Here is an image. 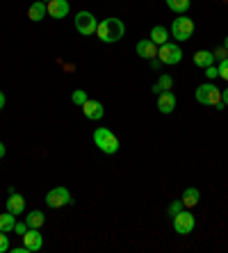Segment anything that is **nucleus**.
I'll return each mask as SVG.
<instances>
[{"label":"nucleus","mask_w":228,"mask_h":253,"mask_svg":"<svg viewBox=\"0 0 228 253\" xmlns=\"http://www.w3.org/2000/svg\"><path fill=\"white\" fill-rule=\"evenodd\" d=\"M123 35H126V25L121 18H103L96 28V37L103 43H117L123 39Z\"/></svg>","instance_id":"f257e3e1"},{"label":"nucleus","mask_w":228,"mask_h":253,"mask_svg":"<svg viewBox=\"0 0 228 253\" xmlns=\"http://www.w3.org/2000/svg\"><path fill=\"white\" fill-rule=\"evenodd\" d=\"M196 100L201 105H210V107H217V110H224V103H222V89L217 87L215 83H203L196 87L194 91Z\"/></svg>","instance_id":"f03ea898"},{"label":"nucleus","mask_w":228,"mask_h":253,"mask_svg":"<svg viewBox=\"0 0 228 253\" xmlns=\"http://www.w3.org/2000/svg\"><path fill=\"white\" fill-rule=\"evenodd\" d=\"M94 144L105 155H114L119 151V137L110 128H96L94 130Z\"/></svg>","instance_id":"7ed1b4c3"},{"label":"nucleus","mask_w":228,"mask_h":253,"mask_svg":"<svg viewBox=\"0 0 228 253\" xmlns=\"http://www.w3.org/2000/svg\"><path fill=\"white\" fill-rule=\"evenodd\" d=\"M192 35H194V21L187 18L185 14H178V18H174V23H171V37L176 42H187V39H192Z\"/></svg>","instance_id":"20e7f679"},{"label":"nucleus","mask_w":228,"mask_h":253,"mask_svg":"<svg viewBox=\"0 0 228 253\" xmlns=\"http://www.w3.org/2000/svg\"><path fill=\"white\" fill-rule=\"evenodd\" d=\"M73 23H76V30L82 37L96 35V28H98V21H96V16L91 12H78Z\"/></svg>","instance_id":"39448f33"},{"label":"nucleus","mask_w":228,"mask_h":253,"mask_svg":"<svg viewBox=\"0 0 228 253\" xmlns=\"http://www.w3.org/2000/svg\"><path fill=\"white\" fill-rule=\"evenodd\" d=\"M158 59L162 62V64H167V66H174V64H178L182 59V50H181V46L178 43H162V46L158 48Z\"/></svg>","instance_id":"423d86ee"},{"label":"nucleus","mask_w":228,"mask_h":253,"mask_svg":"<svg viewBox=\"0 0 228 253\" xmlns=\"http://www.w3.org/2000/svg\"><path fill=\"white\" fill-rule=\"evenodd\" d=\"M171 219H174V230L178 233V235H189V233L194 230V226H196V219H194L192 212H187V208L181 210L176 217H171Z\"/></svg>","instance_id":"0eeeda50"},{"label":"nucleus","mask_w":228,"mask_h":253,"mask_svg":"<svg viewBox=\"0 0 228 253\" xmlns=\"http://www.w3.org/2000/svg\"><path fill=\"white\" fill-rule=\"evenodd\" d=\"M46 206L48 208H64L71 206V192L66 187H53L50 192L46 194Z\"/></svg>","instance_id":"6e6552de"},{"label":"nucleus","mask_w":228,"mask_h":253,"mask_svg":"<svg viewBox=\"0 0 228 253\" xmlns=\"http://www.w3.org/2000/svg\"><path fill=\"white\" fill-rule=\"evenodd\" d=\"M23 244H25V249H28L30 253L41 251V247H44V237H41V228H30L28 233L23 235Z\"/></svg>","instance_id":"1a4fd4ad"},{"label":"nucleus","mask_w":228,"mask_h":253,"mask_svg":"<svg viewBox=\"0 0 228 253\" xmlns=\"http://www.w3.org/2000/svg\"><path fill=\"white\" fill-rule=\"evenodd\" d=\"M82 112H85V117H87L89 121H100V119L105 117V107H103V103H98V100L87 98V103L82 105Z\"/></svg>","instance_id":"9d476101"},{"label":"nucleus","mask_w":228,"mask_h":253,"mask_svg":"<svg viewBox=\"0 0 228 253\" xmlns=\"http://www.w3.org/2000/svg\"><path fill=\"white\" fill-rule=\"evenodd\" d=\"M46 7H48V16L50 18H66L71 12L69 0H50V2H46Z\"/></svg>","instance_id":"9b49d317"},{"label":"nucleus","mask_w":228,"mask_h":253,"mask_svg":"<svg viewBox=\"0 0 228 253\" xmlns=\"http://www.w3.org/2000/svg\"><path fill=\"white\" fill-rule=\"evenodd\" d=\"M176 96H174V91H160L158 94V110L162 114H171L176 110Z\"/></svg>","instance_id":"f8f14e48"},{"label":"nucleus","mask_w":228,"mask_h":253,"mask_svg":"<svg viewBox=\"0 0 228 253\" xmlns=\"http://www.w3.org/2000/svg\"><path fill=\"white\" fill-rule=\"evenodd\" d=\"M137 55L144 59H153V57H158V46L151 42V39H141V42H137Z\"/></svg>","instance_id":"ddd939ff"},{"label":"nucleus","mask_w":228,"mask_h":253,"mask_svg":"<svg viewBox=\"0 0 228 253\" xmlns=\"http://www.w3.org/2000/svg\"><path fill=\"white\" fill-rule=\"evenodd\" d=\"M25 203H28V201H25L21 194H9V199L5 201L7 212H12V214H16V217H18V214H23Z\"/></svg>","instance_id":"4468645a"},{"label":"nucleus","mask_w":228,"mask_h":253,"mask_svg":"<svg viewBox=\"0 0 228 253\" xmlns=\"http://www.w3.org/2000/svg\"><path fill=\"white\" fill-rule=\"evenodd\" d=\"M46 14H48V7H46V2H41V0L32 2V5H30V9H28V18L32 21V23H39Z\"/></svg>","instance_id":"2eb2a0df"},{"label":"nucleus","mask_w":228,"mask_h":253,"mask_svg":"<svg viewBox=\"0 0 228 253\" xmlns=\"http://www.w3.org/2000/svg\"><path fill=\"white\" fill-rule=\"evenodd\" d=\"M194 64L199 66V69H208V66L215 64V53H210V50H196L194 53Z\"/></svg>","instance_id":"dca6fc26"},{"label":"nucleus","mask_w":228,"mask_h":253,"mask_svg":"<svg viewBox=\"0 0 228 253\" xmlns=\"http://www.w3.org/2000/svg\"><path fill=\"white\" fill-rule=\"evenodd\" d=\"M199 199H201V192H199V189H196V187H187L185 192H182V199L181 201H182V206L189 210V208H194L196 203H199Z\"/></svg>","instance_id":"f3484780"},{"label":"nucleus","mask_w":228,"mask_h":253,"mask_svg":"<svg viewBox=\"0 0 228 253\" xmlns=\"http://www.w3.org/2000/svg\"><path fill=\"white\" fill-rule=\"evenodd\" d=\"M151 42L155 43V46L167 43V42H169V30L164 28V25H155V28L151 30Z\"/></svg>","instance_id":"a211bd4d"},{"label":"nucleus","mask_w":228,"mask_h":253,"mask_svg":"<svg viewBox=\"0 0 228 253\" xmlns=\"http://www.w3.org/2000/svg\"><path fill=\"white\" fill-rule=\"evenodd\" d=\"M171 87H174V78L169 76V73H162L160 76V80L155 84H153V94H160V91H171Z\"/></svg>","instance_id":"6ab92c4d"},{"label":"nucleus","mask_w":228,"mask_h":253,"mask_svg":"<svg viewBox=\"0 0 228 253\" xmlns=\"http://www.w3.org/2000/svg\"><path fill=\"white\" fill-rule=\"evenodd\" d=\"M14 226H16V214L2 212V214H0V230H2V233H9V230H14Z\"/></svg>","instance_id":"aec40b11"},{"label":"nucleus","mask_w":228,"mask_h":253,"mask_svg":"<svg viewBox=\"0 0 228 253\" xmlns=\"http://www.w3.org/2000/svg\"><path fill=\"white\" fill-rule=\"evenodd\" d=\"M25 221H28L30 228H41V226H44V221H46V217H44V212H41V210H32V212H28Z\"/></svg>","instance_id":"412c9836"},{"label":"nucleus","mask_w":228,"mask_h":253,"mask_svg":"<svg viewBox=\"0 0 228 253\" xmlns=\"http://www.w3.org/2000/svg\"><path fill=\"white\" fill-rule=\"evenodd\" d=\"M189 5H192V0H167V7L176 14H185L189 9Z\"/></svg>","instance_id":"4be33fe9"},{"label":"nucleus","mask_w":228,"mask_h":253,"mask_svg":"<svg viewBox=\"0 0 228 253\" xmlns=\"http://www.w3.org/2000/svg\"><path fill=\"white\" fill-rule=\"evenodd\" d=\"M87 91H82V89H76V91H73V94H71V100H73V105H85V103H87Z\"/></svg>","instance_id":"5701e85b"},{"label":"nucleus","mask_w":228,"mask_h":253,"mask_svg":"<svg viewBox=\"0 0 228 253\" xmlns=\"http://www.w3.org/2000/svg\"><path fill=\"white\" fill-rule=\"evenodd\" d=\"M181 210H185V206H182V201H174V203L169 206V210H167V214H169V217H176V214H178Z\"/></svg>","instance_id":"b1692460"},{"label":"nucleus","mask_w":228,"mask_h":253,"mask_svg":"<svg viewBox=\"0 0 228 253\" xmlns=\"http://www.w3.org/2000/svg\"><path fill=\"white\" fill-rule=\"evenodd\" d=\"M217 71H219V78H224V80H228V57H224L222 62H219V66H217Z\"/></svg>","instance_id":"393cba45"},{"label":"nucleus","mask_w":228,"mask_h":253,"mask_svg":"<svg viewBox=\"0 0 228 253\" xmlns=\"http://www.w3.org/2000/svg\"><path fill=\"white\" fill-rule=\"evenodd\" d=\"M9 237H7V233H2V230H0V253H7L9 251Z\"/></svg>","instance_id":"a878e982"},{"label":"nucleus","mask_w":228,"mask_h":253,"mask_svg":"<svg viewBox=\"0 0 228 253\" xmlns=\"http://www.w3.org/2000/svg\"><path fill=\"white\" fill-rule=\"evenodd\" d=\"M14 230H16L18 235L23 237V235H25V233H28V230H30V226H28V221H16V226H14Z\"/></svg>","instance_id":"bb28decb"},{"label":"nucleus","mask_w":228,"mask_h":253,"mask_svg":"<svg viewBox=\"0 0 228 253\" xmlns=\"http://www.w3.org/2000/svg\"><path fill=\"white\" fill-rule=\"evenodd\" d=\"M205 76L210 78V80H215L217 76H219V71H217V66L212 64V66H208V69H205Z\"/></svg>","instance_id":"cd10ccee"},{"label":"nucleus","mask_w":228,"mask_h":253,"mask_svg":"<svg viewBox=\"0 0 228 253\" xmlns=\"http://www.w3.org/2000/svg\"><path fill=\"white\" fill-rule=\"evenodd\" d=\"M12 253H30L28 249H25V244H21V247H14V249H9Z\"/></svg>","instance_id":"c85d7f7f"},{"label":"nucleus","mask_w":228,"mask_h":253,"mask_svg":"<svg viewBox=\"0 0 228 253\" xmlns=\"http://www.w3.org/2000/svg\"><path fill=\"white\" fill-rule=\"evenodd\" d=\"M226 53H228V50H226V48H219V50H217V53H215V57H219V59H224V57H226Z\"/></svg>","instance_id":"c756f323"},{"label":"nucleus","mask_w":228,"mask_h":253,"mask_svg":"<svg viewBox=\"0 0 228 253\" xmlns=\"http://www.w3.org/2000/svg\"><path fill=\"white\" fill-rule=\"evenodd\" d=\"M222 103L224 105H228V89H224L222 91Z\"/></svg>","instance_id":"7c9ffc66"},{"label":"nucleus","mask_w":228,"mask_h":253,"mask_svg":"<svg viewBox=\"0 0 228 253\" xmlns=\"http://www.w3.org/2000/svg\"><path fill=\"white\" fill-rule=\"evenodd\" d=\"M5 103H7V98H5V94L0 91V110H5Z\"/></svg>","instance_id":"2f4dec72"},{"label":"nucleus","mask_w":228,"mask_h":253,"mask_svg":"<svg viewBox=\"0 0 228 253\" xmlns=\"http://www.w3.org/2000/svg\"><path fill=\"white\" fill-rule=\"evenodd\" d=\"M5 153H7V146L0 141V158H5Z\"/></svg>","instance_id":"473e14b6"},{"label":"nucleus","mask_w":228,"mask_h":253,"mask_svg":"<svg viewBox=\"0 0 228 253\" xmlns=\"http://www.w3.org/2000/svg\"><path fill=\"white\" fill-rule=\"evenodd\" d=\"M224 48H226V50H228V37H226V39H224Z\"/></svg>","instance_id":"72a5a7b5"},{"label":"nucleus","mask_w":228,"mask_h":253,"mask_svg":"<svg viewBox=\"0 0 228 253\" xmlns=\"http://www.w3.org/2000/svg\"><path fill=\"white\" fill-rule=\"evenodd\" d=\"M41 2H50V0H41Z\"/></svg>","instance_id":"f704fd0d"}]
</instances>
